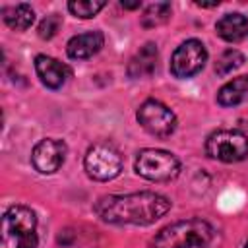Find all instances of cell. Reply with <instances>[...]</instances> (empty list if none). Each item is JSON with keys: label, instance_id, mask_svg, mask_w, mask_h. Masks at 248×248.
I'll return each instance as SVG.
<instances>
[{"label": "cell", "instance_id": "cell-13", "mask_svg": "<svg viewBox=\"0 0 248 248\" xmlns=\"http://www.w3.org/2000/svg\"><path fill=\"white\" fill-rule=\"evenodd\" d=\"M157 64V45L145 43L130 60L128 74L132 78H149Z\"/></svg>", "mask_w": 248, "mask_h": 248}, {"label": "cell", "instance_id": "cell-10", "mask_svg": "<svg viewBox=\"0 0 248 248\" xmlns=\"http://www.w3.org/2000/svg\"><path fill=\"white\" fill-rule=\"evenodd\" d=\"M35 72L43 81V85H46L48 89H60L72 76V70L66 64L46 54H39L35 58Z\"/></svg>", "mask_w": 248, "mask_h": 248}, {"label": "cell", "instance_id": "cell-5", "mask_svg": "<svg viewBox=\"0 0 248 248\" xmlns=\"http://www.w3.org/2000/svg\"><path fill=\"white\" fill-rule=\"evenodd\" d=\"M207 157L223 163H238L248 157V138L238 130H217L205 140Z\"/></svg>", "mask_w": 248, "mask_h": 248}, {"label": "cell", "instance_id": "cell-14", "mask_svg": "<svg viewBox=\"0 0 248 248\" xmlns=\"http://www.w3.org/2000/svg\"><path fill=\"white\" fill-rule=\"evenodd\" d=\"M246 99H248V76H240L227 81L217 93V103L221 107H234Z\"/></svg>", "mask_w": 248, "mask_h": 248}, {"label": "cell", "instance_id": "cell-15", "mask_svg": "<svg viewBox=\"0 0 248 248\" xmlns=\"http://www.w3.org/2000/svg\"><path fill=\"white\" fill-rule=\"evenodd\" d=\"M2 17L8 27H12L16 31H25L31 27V23L35 19V12L29 4H14V6L2 8Z\"/></svg>", "mask_w": 248, "mask_h": 248}, {"label": "cell", "instance_id": "cell-1", "mask_svg": "<svg viewBox=\"0 0 248 248\" xmlns=\"http://www.w3.org/2000/svg\"><path fill=\"white\" fill-rule=\"evenodd\" d=\"M170 209V200L155 192L110 194L97 200L93 211L112 225H151Z\"/></svg>", "mask_w": 248, "mask_h": 248}, {"label": "cell", "instance_id": "cell-7", "mask_svg": "<svg viewBox=\"0 0 248 248\" xmlns=\"http://www.w3.org/2000/svg\"><path fill=\"white\" fill-rule=\"evenodd\" d=\"M138 122L145 132L157 138H169L176 130L174 112L155 99H147L145 103H141V107L138 108Z\"/></svg>", "mask_w": 248, "mask_h": 248}, {"label": "cell", "instance_id": "cell-20", "mask_svg": "<svg viewBox=\"0 0 248 248\" xmlns=\"http://www.w3.org/2000/svg\"><path fill=\"white\" fill-rule=\"evenodd\" d=\"M141 2H124L122 0V8H128V10H134V8H140Z\"/></svg>", "mask_w": 248, "mask_h": 248}, {"label": "cell", "instance_id": "cell-9", "mask_svg": "<svg viewBox=\"0 0 248 248\" xmlns=\"http://www.w3.org/2000/svg\"><path fill=\"white\" fill-rule=\"evenodd\" d=\"M66 153H68V147L62 140L45 138L33 147L31 161H33V167L41 174H52L62 167Z\"/></svg>", "mask_w": 248, "mask_h": 248}, {"label": "cell", "instance_id": "cell-12", "mask_svg": "<svg viewBox=\"0 0 248 248\" xmlns=\"http://www.w3.org/2000/svg\"><path fill=\"white\" fill-rule=\"evenodd\" d=\"M217 35L227 41V43H238L248 35V19L234 12V14H225L217 23H215Z\"/></svg>", "mask_w": 248, "mask_h": 248}, {"label": "cell", "instance_id": "cell-11", "mask_svg": "<svg viewBox=\"0 0 248 248\" xmlns=\"http://www.w3.org/2000/svg\"><path fill=\"white\" fill-rule=\"evenodd\" d=\"M105 45V35L101 31H87L81 35H76L68 41L66 52L74 60H85L97 54Z\"/></svg>", "mask_w": 248, "mask_h": 248}, {"label": "cell", "instance_id": "cell-17", "mask_svg": "<svg viewBox=\"0 0 248 248\" xmlns=\"http://www.w3.org/2000/svg\"><path fill=\"white\" fill-rule=\"evenodd\" d=\"M242 64H244V54L238 52L236 48H229V50H225V52L217 58V62H215V72H217V76H227V74H231L232 70L240 68Z\"/></svg>", "mask_w": 248, "mask_h": 248}, {"label": "cell", "instance_id": "cell-2", "mask_svg": "<svg viewBox=\"0 0 248 248\" xmlns=\"http://www.w3.org/2000/svg\"><path fill=\"white\" fill-rule=\"evenodd\" d=\"M217 231L203 219L176 221L157 232L151 248H213Z\"/></svg>", "mask_w": 248, "mask_h": 248}, {"label": "cell", "instance_id": "cell-4", "mask_svg": "<svg viewBox=\"0 0 248 248\" xmlns=\"http://www.w3.org/2000/svg\"><path fill=\"white\" fill-rule=\"evenodd\" d=\"M136 172L151 182H169L178 176L180 161L163 149H141L136 157Z\"/></svg>", "mask_w": 248, "mask_h": 248}, {"label": "cell", "instance_id": "cell-6", "mask_svg": "<svg viewBox=\"0 0 248 248\" xmlns=\"http://www.w3.org/2000/svg\"><path fill=\"white\" fill-rule=\"evenodd\" d=\"M83 169L89 178L107 182L120 174L122 170V157L118 149L110 143H95L87 149L83 159Z\"/></svg>", "mask_w": 248, "mask_h": 248}, {"label": "cell", "instance_id": "cell-8", "mask_svg": "<svg viewBox=\"0 0 248 248\" xmlns=\"http://www.w3.org/2000/svg\"><path fill=\"white\" fill-rule=\"evenodd\" d=\"M205 60H207V50L203 43L198 39H188L172 52L170 72L174 78L186 79L202 72V68L205 66Z\"/></svg>", "mask_w": 248, "mask_h": 248}, {"label": "cell", "instance_id": "cell-21", "mask_svg": "<svg viewBox=\"0 0 248 248\" xmlns=\"http://www.w3.org/2000/svg\"><path fill=\"white\" fill-rule=\"evenodd\" d=\"M244 248H248V242H246V246H244Z\"/></svg>", "mask_w": 248, "mask_h": 248}, {"label": "cell", "instance_id": "cell-3", "mask_svg": "<svg viewBox=\"0 0 248 248\" xmlns=\"http://www.w3.org/2000/svg\"><path fill=\"white\" fill-rule=\"evenodd\" d=\"M0 248H37V215L27 205H12L6 209Z\"/></svg>", "mask_w": 248, "mask_h": 248}, {"label": "cell", "instance_id": "cell-18", "mask_svg": "<svg viewBox=\"0 0 248 248\" xmlns=\"http://www.w3.org/2000/svg\"><path fill=\"white\" fill-rule=\"evenodd\" d=\"M103 8H105L103 0H72V2H68V10L76 17H81V19L97 16V12H101Z\"/></svg>", "mask_w": 248, "mask_h": 248}, {"label": "cell", "instance_id": "cell-19", "mask_svg": "<svg viewBox=\"0 0 248 248\" xmlns=\"http://www.w3.org/2000/svg\"><path fill=\"white\" fill-rule=\"evenodd\" d=\"M60 29V16L52 14V16H46L41 23H39V37L41 39H52Z\"/></svg>", "mask_w": 248, "mask_h": 248}, {"label": "cell", "instance_id": "cell-16", "mask_svg": "<svg viewBox=\"0 0 248 248\" xmlns=\"http://www.w3.org/2000/svg\"><path fill=\"white\" fill-rule=\"evenodd\" d=\"M170 16V4L167 2H155L149 4L141 16V25L143 27H157L163 25Z\"/></svg>", "mask_w": 248, "mask_h": 248}]
</instances>
